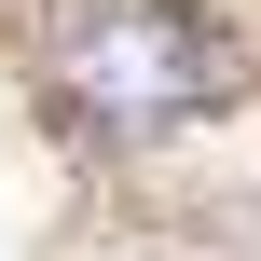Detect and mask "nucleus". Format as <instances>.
Listing matches in <instances>:
<instances>
[{
	"label": "nucleus",
	"instance_id": "f257e3e1",
	"mask_svg": "<svg viewBox=\"0 0 261 261\" xmlns=\"http://www.w3.org/2000/svg\"><path fill=\"white\" fill-rule=\"evenodd\" d=\"M220 83H234V41H220L206 14H179V0L83 14L69 55H55V96H69L96 138H165V124H193Z\"/></svg>",
	"mask_w": 261,
	"mask_h": 261
}]
</instances>
